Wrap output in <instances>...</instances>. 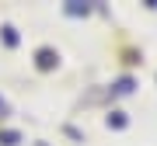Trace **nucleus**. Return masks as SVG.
<instances>
[{"instance_id":"1","label":"nucleus","mask_w":157,"mask_h":146,"mask_svg":"<svg viewBox=\"0 0 157 146\" xmlns=\"http://www.w3.org/2000/svg\"><path fill=\"white\" fill-rule=\"evenodd\" d=\"M59 63V52H52V49H39V70H52Z\"/></svg>"},{"instance_id":"2","label":"nucleus","mask_w":157,"mask_h":146,"mask_svg":"<svg viewBox=\"0 0 157 146\" xmlns=\"http://www.w3.org/2000/svg\"><path fill=\"white\" fill-rule=\"evenodd\" d=\"M108 125H115V129H119V125H126V118H122V111H112V115H108Z\"/></svg>"}]
</instances>
